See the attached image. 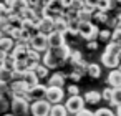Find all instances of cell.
<instances>
[{"label":"cell","mask_w":121,"mask_h":116,"mask_svg":"<svg viewBox=\"0 0 121 116\" xmlns=\"http://www.w3.org/2000/svg\"><path fill=\"white\" fill-rule=\"evenodd\" d=\"M71 52H73V50H71L66 43L61 45V47H58V48H48V50L43 53L42 63H45L50 70H52V68H58L61 63H65V61L70 60Z\"/></svg>","instance_id":"cell-1"},{"label":"cell","mask_w":121,"mask_h":116,"mask_svg":"<svg viewBox=\"0 0 121 116\" xmlns=\"http://www.w3.org/2000/svg\"><path fill=\"white\" fill-rule=\"evenodd\" d=\"M10 106H12V113L15 116H27L30 113L32 101L25 96H13L10 99Z\"/></svg>","instance_id":"cell-2"},{"label":"cell","mask_w":121,"mask_h":116,"mask_svg":"<svg viewBox=\"0 0 121 116\" xmlns=\"http://www.w3.org/2000/svg\"><path fill=\"white\" fill-rule=\"evenodd\" d=\"M50 109H52V103L47 98H42V99L32 101L30 114L32 116H50Z\"/></svg>","instance_id":"cell-3"},{"label":"cell","mask_w":121,"mask_h":116,"mask_svg":"<svg viewBox=\"0 0 121 116\" xmlns=\"http://www.w3.org/2000/svg\"><path fill=\"white\" fill-rule=\"evenodd\" d=\"M85 104H86L85 96H80V95H71V96H68V99H66V103H65L68 113L73 114V116H76L81 109H85Z\"/></svg>","instance_id":"cell-4"},{"label":"cell","mask_w":121,"mask_h":116,"mask_svg":"<svg viewBox=\"0 0 121 116\" xmlns=\"http://www.w3.org/2000/svg\"><path fill=\"white\" fill-rule=\"evenodd\" d=\"M30 47L33 48V50H37V52H47L48 48H50V42H48V35L47 33H43V32H38L37 35H33L32 37V40H30Z\"/></svg>","instance_id":"cell-5"},{"label":"cell","mask_w":121,"mask_h":116,"mask_svg":"<svg viewBox=\"0 0 121 116\" xmlns=\"http://www.w3.org/2000/svg\"><path fill=\"white\" fill-rule=\"evenodd\" d=\"M28 90H30V86L23 80H12L10 81V93H9V96H10V99L13 96H25L27 98Z\"/></svg>","instance_id":"cell-6"},{"label":"cell","mask_w":121,"mask_h":116,"mask_svg":"<svg viewBox=\"0 0 121 116\" xmlns=\"http://www.w3.org/2000/svg\"><path fill=\"white\" fill-rule=\"evenodd\" d=\"M101 63H103L106 68L114 70V68H119V65H121V58H119V55L104 50V53L101 55Z\"/></svg>","instance_id":"cell-7"},{"label":"cell","mask_w":121,"mask_h":116,"mask_svg":"<svg viewBox=\"0 0 121 116\" xmlns=\"http://www.w3.org/2000/svg\"><path fill=\"white\" fill-rule=\"evenodd\" d=\"M45 98H47L52 104H58V103H61V99L65 98V90L60 88V86H48Z\"/></svg>","instance_id":"cell-8"},{"label":"cell","mask_w":121,"mask_h":116,"mask_svg":"<svg viewBox=\"0 0 121 116\" xmlns=\"http://www.w3.org/2000/svg\"><path fill=\"white\" fill-rule=\"evenodd\" d=\"M47 90H48V86H47V85H42V83H38V85H35V86H32V88L28 90V93H27V98H28L30 101L42 99V98H45V96H47Z\"/></svg>","instance_id":"cell-9"},{"label":"cell","mask_w":121,"mask_h":116,"mask_svg":"<svg viewBox=\"0 0 121 116\" xmlns=\"http://www.w3.org/2000/svg\"><path fill=\"white\" fill-rule=\"evenodd\" d=\"M28 52H30V45H25V43H17L10 53L13 55V58H15V60L27 61V60H28Z\"/></svg>","instance_id":"cell-10"},{"label":"cell","mask_w":121,"mask_h":116,"mask_svg":"<svg viewBox=\"0 0 121 116\" xmlns=\"http://www.w3.org/2000/svg\"><path fill=\"white\" fill-rule=\"evenodd\" d=\"M38 28H40V32H43V33L50 35V33L55 30V18H52L50 15L42 17V18L38 20Z\"/></svg>","instance_id":"cell-11"},{"label":"cell","mask_w":121,"mask_h":116,"mask_svg":"<svg viewBox=\"0 0 121 116\" xmlns=\"http://www.w3.org/2000/svg\"><path fill=\"white\" fill-rule=\"evenodd\" d=\"M65 37H66V33H63V32H58V30H53V32L48 35L50 48H58V47L65 45V43H66V42H65Z\"/></svg>","instance_id":"cell-12"},{"label":"cell","mask_w":121,"mask_h":116,"mask_svg":"<svg viewBox=\"0 0 121 116\" xmlns=\"http://www.w3.org/2000/svg\"><path fill=\"white\" fill-rule=\"evenodd\" d=\"M108 85L111 88H119L121 86V70L119 68H114L109 71L108 75Z\"/></svg>","instance_id":"cell-13"},{"label":"cell","mask_w":121,"mask_h":116,"mask_svg":"<svg viewBox=\"0 0 121 116\" xmlns=\"http://www.w3.org/2000/svg\"><path fill=\"white\" fill-rule=\"evenodd\" d=\"M65 80H66V76L63 73H53L50 78H47V86H60V88H63Z\"/></svg>","instance_id":"cell-14"},{"label":"cell","mask_w":121,"mask_h":116,"mask_svg":"<svg viewBox=\"0 0 121 116\" xmlns=\"http://www.w3.org/2000/svg\"><path fill=\"white\" fill-rule=\"evenodd\" d=\"M15 45H17V42H15L12 37H9V35L4 33L2 40H0V50H2V52H12Z\"/></svg>","instance_id":"cell-15"},{"label":"cell","mask_w":121,"mask_h":116,"mask_svg":"<svg viewBox=\"0 0 121 116\" xmlns=\"http://www.w3.org/2000/svg\"><path fill=\"white\" fill-rule=\"evenodd\" d=\"M101 99H103V96H101L99 91L91 90V91H86V93H85V101H86V104H98Z\"/></svg>","instance_id":"cell-16"},{"label":"cell","mask_w":121,"mask_h":116,"mask_svg":"<svg viewBox=\"0 0 121 116\" xmlns=\"http://www.w3.org/2000/svg\"><path fill=\"white\" fill-rule=\"evenodd\" d=\"M22 80H23V81H25V83H27V85H28L30 88L40 83V78L37 76V73H35L33 70H28V71H25V73H23V78H22Z\"/></svg>","instance_id":"cell-17"},{"label":"cell","mask_w":121,"mask_h":116,"mask_svg":"<svg viewBox=\"0 0 121 116\" xmlns=\"http://www.w3.org/2000/svg\"><path fill=\"white\" fill-rule=\"evenodd\" d=\"M68 109L65 104H52V109H50V116H68Z\"/></svg>","instance_id":"cell-18"},{"label":"cell","mask_w":121,"mask_h":116,"mask_svg":"<svg viewBox=\"0 0 121 116\" xmlns=\"http://www.w3.org/2000/svg\"><path fill=\"white\" fill-rule=\"evenodd\" d=\"M0 80H4V81H12L13 80V70L5 66L4 63H0Z\"/></svg>","instance_id":"cell-19"},{"label":"cell","mask_w":121,"mask_h":116,"mask_svg":"<svg viewBox=\"0 0 121 116\" xmlns=\"http://www.w3.org/2000/svg\"><path fill=\"white\" fill-rule=\"evenodd\" d=\"M86 75H88L90 78H99V76H101V66H99L98 63H88Z\"/></svg>","instance_id":"cell-20"},{"label":"cell","mask_w":121,"mask_h":116,"mask_svg":"<svg viewBox=\"0 0 121 116\" xmlns=\"http://www.w3.org/2000/svg\"><path fill=\"white\" fill-rule=\"evenodd\" d=\"M33 71L37 73V76H38L40 80H43V78H48V71H50V68H48L45 63H38V65L35 66Z\"/></svg>","instance_id":"cell-21"},{"label":"cell","mask_w":121,"mask_h":116,"mask_svg":"<svg viewBox=\"0 0 121 116\" xmlns=\"http://www.w3.org/2000/svg\"><path fill=\"white\" fill-rule=\"evenodd\" d=\"M13 71L23 75L25 71H28V63H27V61H20V60H17L15 65H13Z\"/></svg>","instance_id":"cell-22"},{"label":"cell","mask_w":121,"mask_h":116,"mask_svg":"<svg viewBox=\"0 0 121 116\" xmlns=\"http://www.w3.org/2000/svg\"><path fill=\"white\" fill-rule=\"evenodd\" d=\"M73 66V71H76V73H80V75H85L86 73V70H88V63L86 61H78V63H75V65H71Z\"/></svg>","instance_id":"cell-23"},{"label":"cell","mask_w":121,"mask_h":116,"mask_svg":"<svg viewBox=\"0 0 121 116\" xmlns=\"http://www.w3.org/2000/svg\"><path fill=\"white\" fill-rule=\"evenodd\" d=\"M113 106H119L121 104V86L119 88H113Z\"/></svg>","instance_id":"cell-24"},{"label":"cell","mask_w":121,"mask_h":116,"mask_svg":"<svg viewBox=\"0 0 121 116\" xmlns=\"http://www.w3.org/2000/svg\"><path fill=\"white\" fill-rule=\"evenodd\" d=\"M10 27H12V23H10L9 17H0V32L7 33L10 30Z\"/></svg>","instance_id":"cell-25"},{"label":"cell","mask_w":121,"mask_h":116,"mask_svg":"<svg viewBox=\"0 0 121 116\" xmlns=\"http://www.w3.org/2000/svg\"><path fill=\"white\" fill-rule=\"evenodd\" d=\"M10 108V101L7 99L5 95H0V113H5Z\"/></svg>","instance_id":"cell-26"},{"label":"cell","mask_w":121,"mask_h":116,"mask_svg":"<svg viewBox=\"0 0 121 116\" xmlns=\"http://www.w3.org/2000/svg\"><path fill=\"white\" fill-rule=\"evenodd\" d=\"M101 96H103V99H104L106 103L111 104V101H113V88H111V86H109V88H104L103 93H101Z\"/></svg>","instance_id":"cell-27"},{"label":"cell","mask_w":121,"mask_h":116,"mask_svg":"<svg viewBox=\"0 0 121 116\" xmlns=\"http://www.w3.org/2000/svg\"><path fill=\"white\" fill-rule=\"evenodd\" d=\"M111 37H113V32H109V30H99L98 40H101V42H111Z\"/></svg>","instance_id":"cell-28"},{"label":"cell","mask_w":121,"mask_h":116,"mask_svg":"<svg viewBox=\"0 0 121 116\" xmlns=\"http://www.w3.org/2000/svg\"><path fill=\"white\" fill-rule=\"evenodd\" d=\"M81 60H83L81 53H80L78 50H73V52H71V55H70V60H68V61H70L71 65H75V63H78V61H81Z\"/></svg>","instance_id":"cell-29"},{"label":"cell","mask_w":121,"mask_h":116,"mask_svg":"<svg viewBox=\"0 0 121 116\" xmlns=\"http://www.w3.org/2000/svg\"><path fill=\"white\" fill-rule=\"evenodd\" d=\"M95 116H116V113H113L109 108H99L95 111Z\"/></svg>","instance_id":"cell-30"},{"label":"cell","mask_w":121,"mask_h":116,"mask_svg":"<svg viewBox=\"0 0 121 116\" xmlns=\"http://www.w3.org/2000/svg\"><path fill=\"white\" fill-rule=\"evenodd\" d=\"M10 93V81L0 80V95H9Z\"/></svg>","instance_id":"cell-31"},{"label":"cell","mask_w":121,"mask_h":116,"mask_svg":"<svg viewBox=\"0 0 121 116\" xmlns=\"http://www.w3.org/2000/svg\"><path fill=\"white\" fill-rule=\"evenodd\" d=\"M111 42H116L121 45V27H116L113 30V37H111Z\"/></svg>","instance_id":"cell-32"},{"label":"cell","mask_w":121,"mask_h":116,"mask_svg":"<svg viewBox=\"0 0 121 116\" xmlns=\"http://www.w3.org/2000/svg\"><path fill=\"white\" fill-rule=\"evenodd\" d=\"M10 12H12V9H9L5 2H0V17H9Z\"/></svg>","instance_id":"cell-33"},{"label":"cell","mask_w":121,"mask_h":116,"mask_svg":"<svg viewBox=\"0 0 121 116\" xmlns=\"http://www.w3.org/2000/svg\"><path fill=\"white\" fill-rule=\"evenodd\" d=\"M81 76H83V75H80V73H76V71H71V73L68 75V78H70L71 81H75V83H78Z\"/></svg>","instance_id":"cell-34"},{"label":"cell","mask_w":121,"mask_h":116,"mask_svg":"<svg viewBox=\"0 0 121 116\" xmlns=\"http://www.w3.org/2000/svg\"><path fill=\"white\" fill-rule=\"evenodd\" d=\"M66 90H68V95H70V96H71V95H80V93H78L80 90H78V86H76V85H70Z\"/></svg>","instance_id":"cell-35"},{"label":"cell","mask_w":121,"mask_h":116,"mask_svg":"<svg viewBox=\"0 0 121 116\" xmlns=\"http://www.w3.org/2000/svg\"><path fill=\"white\" fill-rule=\"evenodd\" d=\"M86 47H88L90 50H96V48H98V42H96V40H88Z\"/></svg>","instance_id":"cell-36"},{"label":"cell","mask_w":121,"mask_h":116,"mask_svg":"<svg viewBox=\"0 0 121 116\" xmlns=\"http://www.w3.org/2000/svg\"><path fill=\"white\" fill-rule=\"evenodd\" d=\"M76 116H95V113H91L90 109H86V108H85V109H81Z\"/></svg>","instance_id":"cell-37"},{"label":"cell","mask_w":121,"mask_h":116,"mask_svg":"<svg viewBox=\"0 0 121 116\" xmlns=\"http://www.w3.org/2000/svg\"><path fill=\"white\" fill-rule=\"evenodd\" d=\"M116 116H121V104L116 106Z\"/></svg>","instance_id":"cell-38"},{"label":"cell","mask_w":121,"mask_h":116,"mask_svg":"<svg viewBox=\"0 0 121 116\" xmlns=\"http://www.w3.org/2000/svg\"><path fill=\"white\" fill-rule=\"evenodd\" d=\"M2 37H4V32H0V40H2Z\"/></svg>","instance_id":"cell-39"},{"label":"cell","mask_w":121,"mask_h":116,"mask_svg":"<svg viewBox=\"0 0 121 116\" xmlns=\"http://www.w3.org/2000/svg\"><path fill=\"white\" fill-rule=\"evenodd\" d=\"M4 116H15V114H13V113H12V114H4Z\"/></svg>","instance_id":"cell-40"},{"label":"cell","mask_w":121,"mask_h":116,"mask_svg":"<svg viewBox=\"0 0 121 116\" xmlns=\"http://www.w3.org/2000/svg\"><path fill=\"white\" fill-rule=\"evenodd\" d=\"M119 58H121V52H119Z\"/></svg>","instance_id":"cell-41"},{"label":"cell","mask_w":121,"mask_h":116,"mask_svg":"<svg viewBox=\"0 0 121 116\" xmlns=\"http://www.w3.org/2000/svg\"><path fill=\"white\" fill-rule=\"evenodd\" d=\"M119 70H121V65H119Z\"/></svg>","instance_id":"cell-42"}]
</instances>
